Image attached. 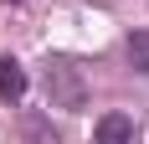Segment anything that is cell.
<instances>
[{
  "label": "cell",
  "mask_w": 149,
  "mask_h": 144,
  "mask_svg": "<svg viewBox=\"0 0 149 144\" xmlns=\"http://www.w3.org/2000/svg\"><path fill=\"white\" fill-rule=\"evenodd\" d=\"M46 93H52V108L82 113V108H88V82H82V67H77L72 57H46Z\"/></svg>",
  "instance_id": "6da1fadb"
},
{
  "label": "cell",
  "mask_w": 149,
  "mask_h": 144,
  "mask_svg": "<svg viewBox=\"0 0 149 144\" xmlns=\"http://www.w3.org/2000/svg\"><path fill=\"white\" fill-rule=\"evenodd\" d=\"M93 144H139L134 118H129V113H103L98 129H93Z\"/></svg>",
  "instance_id": "7a4b0ae2"
},
{
  "label": "cell",
  "mask_w": 149,
  "mask_h": 144,
  "mask_svg": "<svg viewBox=\"0 0 149 144\" xmlns=\"http://www.w3.org/2000/svg\"><path fill=\"white\" fill-rule=\"evenodd\" d=\"M21 144H62L52 129V113H21Z\"/></svg>",
  "instance_id": "3957f363"
},
{
  "label": "cell",
  "mask_w": 149,
  "mask_h": 144,
  "mask_svg": "<svg viewBox=\"0 0 149 144\" xmlns=\"http://www.w3.org/2000/svg\"><path fill=\"white\" fill-rule=\"evenodd\" d=\"M0 98L5 103H21L26 98V67L15 57H0Z\"/></svg>",
  "instance_id": "277c9868"
},
{
  "label": "cell",
  "mask_w": 149,
  "mask_h": 144,
  "mask_svg": "<svg viewBox=\"0 0 149 144\" xmlns=\"http://www.w3.org/2000/svg\"><path fill=\"white\" fill-rule=\"evenodd\" d=\"M129 67L149 77V31H134L129 36Z\"/></svg>",
  "instance_id": "5b68a950"
},
{
  "label": "cell",
  "mask_w": 149,
  "mask_h": 144,
  "mask_svg": "<svg viewBox=\"0 0 149 144\" xmlns=\"http://www.w3.org/2000/svg\"><path fill=\"white\" fill-rule=\"evenodd\" d=\"M10 5H21V0H10Z\"/></svg>",
  "instance_id": "8992f818"
}]
</instances>
